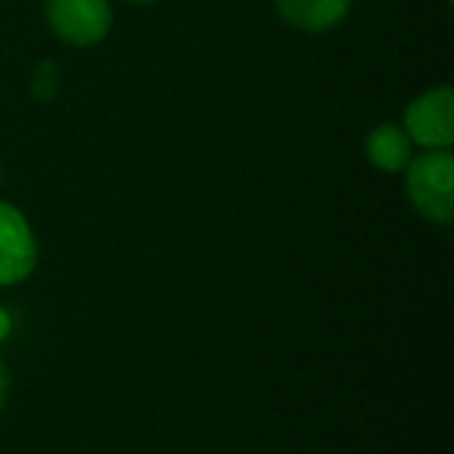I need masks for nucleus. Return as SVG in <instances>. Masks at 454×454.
<instances>
[{
    "instance_id": "1",
    "label": "nucleus",
    "mask_w": 454,
    "mask_h": 454,
    "mask_svg": "<svg viewBox=\"0 0 454 454\" xmlns=\"http://www.w3.org/2000/svg\"><path fill=\"white\" fill-rule=\"evenodd\" d=\"M407 170V194L412 205L436 223L454 215V157L450 149H428L412 157Z\"/></svg>"
},
{
    "instance_id": "2",
    "label": "nucleus",
    "mask_w": 454,
    "mask_h": 454,
    "mask_svg": "<svg viewBox=\"0 0 454 454\" xmlns=\"http://www.w3.org/2000/svg\"><path fill=\"white\" fill-rule=\"evenodd\" d=\"M51 29L69 45H96L109 35L112 8L106 0H45Z\"/></svg>"
},
{
    "instance_id": "3",
    "label": "nucleus",
    "mask_w": 454,
    "mask_h": 454,
    "mask_svg": "<svg viewBox=\"0 0 454 454\" xmlns=\"http://www.w3.org/2000/svg\"><path fill=\"white\" fill-rule=\"evenodd\" d=\"M404 130L412 144L426 149H450L454 141V93L450 85L415 98L404 112Z\"/></svg>"
},
{
    "instance_id": "4",
    "label": "nucleus",
    "mask_w": 454,
    "mask_h": 454,
    "mask_svg": "<svg viewBox=\"0 0 454 454\" xmlns=\"http://www.w3.org/2000/svg\"><path fill=\"white\" fill-rule=\"evenodd\" d=\"M37 263V242L27 218L8 202H0V285L24 282Z\"/></svg>"
},
{
    "instance_id": "5",
    "label": "nucleus",
    "mask_w": 454,
    "mask_h": 454,
    "mask_svg": "<svg viewBox=\"0 0 454 454\" xmlns=\"http://www.w3.org/2000/svg\"><path fill=\"white\" fill-rule=\"evenodd\" d=\"M279 16L306 32L335 27L351 8V0H274Z\"/></svg>"
},
{
    "instance_id": "6",
    "label": "nucleus",
    "mask_w": 454,
    "mask_h": 454,
    "mask_svg": "<svg viewBox=\"0 0 454 454\" xmlns=\"http://www.w3.org/2000/svg\"><path fill=\"white\" fill-rule=\"evenodd\" d=\"M367 157L386 173H402L412 160V138L399 125H378L367 138Z\"/></svg>"
},
{
    "instance_id": "7",
    "label": "nucleus",
    "mask_w": 454,
    "mask_h": 454,
    "mask_svg": "<svg viewBox=\"0 0 454 454\" xmlns=\"http://www.w3.org/2000/svg\"><path fill=\"white\" fill-rule=\"evenodd\" d=\"M61 85V74H59V67L53 61H40V67L35 69L32 74V90L40 101H48L56 96Z\"/></svg>"
},
{
    "instance_id": "8",
    "label": "nucleus",
    "mask_w": 454,
    "mask_h": 454,
    "mask_svg": "<svg viewBox=\"0 0 454 454\" xmlns=\"http://www.w3.org/2000/svg\"><path fill=\"white\" fill-rule=\"evenodd\" d=\"M11 327H13V322H11L8 311H5V309H0V343L11 335Z\"/></svg>"
},
{
    "instance_id": "9",
    "label": "nucleus",
    "mask_w": 454,
    "mask_h": 454,
    "mask_svg": "<svg viewBox=\"0 0 454 454\" xmlns=\"http://www.w3.org/2000/svg\"><path fill=\"white\" fill-rule=\"evenodd\" d=\"M5 399H8V370L0 359V407L5 404Z\"/></svg>"
},
{
    "instance_id": "10",
    "label": "nucleus",
    "mask_w": 454,
    "mask_h": 454,
    "mask_svg": "<svg viewBox=\"0 0 454 454\" xmlns=\"http://www.w3.org/2000/svg\"><path fill=\"white\" fill-rule=\"evenodd\" d=\"M130 3H149V0H130Z\"/></svg>"
}]
</instances>
